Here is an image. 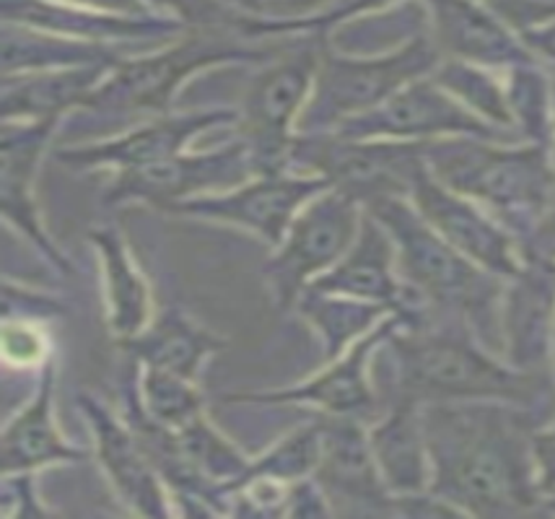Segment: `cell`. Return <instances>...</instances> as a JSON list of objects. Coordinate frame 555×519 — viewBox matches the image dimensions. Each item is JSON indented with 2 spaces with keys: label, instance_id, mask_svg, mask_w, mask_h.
I'll use <instances>...</instances> for the list:
<instances>
[{
  "label": "cell",
  "instance_id": "cell-1",
  "mask_svg": "<svg viewBox=\"0 0 555 519\" xmlns=\"http://www.w3.org/2000/svg\"><path fill=\"white\" fill-rule=\"evenodd\" d=\"M547 420L501 400L423 405L431 494L470 517L540 511L532 437Z\"/></svg>",
  "mask_w": 555,
  "mask_h": 519
},
{
  "label": "cell",
  "instance_id": "cell-2",
  "mask_svg": "<svg viewBox=\"0 0 555 519\" xmlns=\"http://www.w3.org/2000/svg\"><path fill=\"white\" fill-rule=\"evenodd\" d=\"M385 377H376L382 403H457V400H501L555 416V374L514 369L462 320L436 314L418 327L400 325L382 343Z\"/></svg>",
  "mask_w": 555,
  "mask_h": 519
},
{
  "label": "cell",
  "instance_id": "cell-3",
  "mask_svg": "<svg viewBox=\"0 0 555 519\" xmlns=\"http://www.w3.org/2000/svg\"><path fill=\"white\" fill-rule=\"evenodd\" d=\"M363 210L392 236L405 286L436 314L465 322L480 343L504 359L501 304L506 278L486 271L449 245L408 198H379Z\"/></svg>",
  "mask_w": 555,
  "mask_h": 519
},
{
  "label": "cell",
  "instance_id": "cell-4",
  "mask_svg": "<svg viewBox=\"0 0 555 519\" xmlns=\"http://www.w3.org/2000/svg\"><path fill=\"white\" fill-rule=\"evenodd\" d=\"M426 164L441 185L486 208L519 249L555 198L553 148L538 143L441 138L426 143Z\"/></svg>",
  "mask_w": 555,
  "mask_h": 519
},
{
  "label": "cell",
  "instance_id": "cell-5",
  "mask_svg": "<svg viewBox=\"0 0 555 519\" xmlns=\"http://www.w3.org/2000/svg\"><path fill=\"white\" fill-rule=\"evenodd\" d=\"M288 44H249L229 29H190L175 44L141 57H125L91 91L83 109L109 117L169 115L190 78L227 63H268Z\"/></svg>",
  "mask_w": 555,
  "mask_h": 519
},
{
  "label": "cell",
  "instance_id": "cell-6",
  "mask_svg": "<svg viewBox=\"0 0 555 519\" xmlns=\"http://www.w3.org/2000/svg\"><path fill=\"white\" fill-rule=\"evenodd\" d=\"M441 61L444 57L434 44L431 31L379 55H348L325 44L299 133H333L350 117L385 104L408 83L431 76Z\"/></svg>",
  "mask_w": 555,
  "mask_h": 519
},
{
  "label": "cell",
  "instance_id": "cell-7",
  "mask_svg": "<svg viewBox=\"0 0 555 519\" xmlns=\"http://www.w3.org/2000/svg\"><path fill=\"white\" fill-rule=\"evenodd\" d=\"M322 35L309 42L291 44L281 55L270 57L249 78L240 107H236L234 138L247 143L260 174L291 172V146L299 135V122L312 100L317 70H320Z\"/></svg>",
  "mask_w": 555,
  "mask_h": 519
},
{
  "label": "cell",
  "instance_id": "cell-8",
  "mask_svg": "<svg viewBox=\"0 0 555 519\" xmlns=\"http://www.w3.org/2000/svg\"><path fill=\"white\" fill-rule=\"evenodd\" d=\"M426 167V143L346 138L338 133L296 135L288 169L314 174L359 200L363 208L379 198H411L415 177Z\"/></svg>",
  "mask_w": 555,
  "mask_h": 519
},
{
  "label": "cell",
  "instance_id": "cell-9",
  "mask_svg": "<svg viewBox=\"0 0 555 519\" xmlns=\"http://www.w3.org/2000/svg\"><path fill=\"white\" fill-rule=\"evenodd\" d=\"M363 213L359 200L335 187L322 190L296 213L262 265L278 310L294 312L301 294L338 265L359 236Z\"/></svg>",
  "mask_w": 555,
  "mask_h": 519
},
{
  "label": "cell",
  "instance_id": "cell-10",
  "mask_svg": "<svg viewBox=\"0 0 555 519\" xmlns=\"http://www.w3.org/2000/svg\"><path fill=\"white\" fill-rule=\"evenodd\" d=\"M402 325L400 314L376 325L372 333L363 335L338 359L322 361V369L301 382L278 387V390L257 392H227L221 398L223 405H294L309 408L322 416L356 418L372 424L385 411L379 390L374 385V356L382 343Z\"/></svg>",
  "mask_w": 555,
  "mask_h": 519
},
{
  "label": "cell",
  "instance_id": "cell-11",
  "mask_svg": "<svg viewBox=\"0 0 555 519\" xmlns=\"http://www.w3.org/2000/svg\"><path fill=\"white\" fill-rule=\"evenodd\" d=\"M236 109L214 107L193 112H169V115L151 117L138 122L125 133L89 143L57 146L52 159L63 164L70 172H138V169L156 167V164L175 159L190 151V143L216 128H234Z\"/></svg>",
  "mask_w": 555,
  "mask_h": 519
},
{
  "label": "cell",
  "instance_id": "cell-12",
  "mask_svg": "<svg viewBox=\"0 0 555 519\" xmlns=\"http://www.w3.org/2000/svg\"><path fill=\"white\" fill-rule=\"evenodd\" d=\"M333 133L346 138H379V141L431 143L441 138H486V141L517 143L519 138L493 128L465 104H460L434 81V76L408 83L379 107L346 120Z\"/></svg>",
  "mask_w": 555,
  "mask_h": 519
},
{
  "label": "cell",
  "instance_id": "cell-13",
  "mask_svg": "<svg viewBox=\"0 0 555 519\" xmlns=\"http://www.w3.org/2000/svg\"><path fill=\"white\" fill-rule=\"evenodd\" d=\"M327 187L330 182L314 174H255L242 185L221 190V193L197 195V198L175 203L164 213L223 223V226L257 236L262 245L273 249L288 232L296 213Z\"/></svg>",
  "mask_w": 555,
  "mask_h": 519
},
{
  "label": "cell",
  "instance_id": "cell-14",
  "mask_svg": "<svg viewBox=\"0 0 555 519\" xmlns=\"http://www.w3.org/2000/svg\"><path fill=\"white\" fill-rule=\"evenodd\" d=\"M255 174L260 172H257L247 143L240 138H231L229 143H221L210 151H184V154L156 164V167L112 174L102 200L107 206L143 203V206L164 213L175 203L197 198V195L221 193V190L242 185Z\"/></svg>",
  "mask_w": 555,
  "mask_h": 519
},
{
  "label": "cell",
  "instance_id": "cell-15",
  "mask_svg": "<svg viewBox=\"0 0 555 519\" xmlns=\"http://www.w3.org/2000/svg\"><path fill=\"white\" fill-rule=\"evenodd\" d=\"M78 408L89 424L94 457L115 496L138 517L177 515L162 472L128 418L117 416L94 392L78 395Z\"/></svg>",
  "mask_w": 555,
  "mask_h": 519
},
{
  "label": "cell",
  "instance_id": "cell-16",
  "mask_svg": "<svg viewBox=\"0 0 555 519\" xmlns=\"http://www.w3.org/2000/svg\"><path fill=\"white\" fill-rule=\"evenodd\" d=\"M408 200L449 245L499 278H512L525 265L519 242L486 208L441 185L428 164L415 177Z\"/></svg>",
  "mask_w": 555,
  "mask_h": 519
},
{
  "label": "cell",
  "instance_id": "cell-17",
  "mask_svg": "<svg viewBox=\"0 0 555 519\" xmlns=\"http://www.w3.org/2000/svg\"><path fill=\"white\" fill-rule=\"evenodd\" d=\"M61 120L5 122L3 120V219L65 278L76 275L73 262L57 249L37 206V177L52 146Z\"/></svg>",
  "mask_w": 555,
  "mask_h": 519
},
{
  "label": "cell",
  "instance_id": "cell-18",
  "mask_svg": "<svg viewBox=\"0 0 555 519\" xmlns=\"http://www.w3.org/2000/svg\"><path fill=\"white\" fill-rule=\"evenodd\" d=\"M322 457L317 483L335 515H392V494L382 481L369 424L343 416H322Z\"/></svg>",
  "mask_w": 555,
  "mask_h": 519
},
{
  "label": "cell",
  "instance_id": "cell-19",
  "mask_svg": "<svg viewBox=\"0 0 555 519\" xmlns=\"http://www.w3.org/2000/svg\"><path fill=\"white\" fill-rule=\"evenodd\" d=\"M428 29L444 61L480 65L488 70L540 65L519 31L483 0H426Z\"/></svg>",
  "mask_w": 555,
  "mask_h": 519
},
{
  "label": "cell",
  "instance_id": "cell-20",
  "mask_svg": "<svg viewBox=\"0 0 555 519\" xmlns=\"http://www.w3.org/2000/svg\"><path fill=\"white\" fill-rule=\"evenodd\" d=\"M504 361L530 374H555V262L525 260L506 278L501 304Z\"/></svg>",
  "mask_w": 555,
  "mask_h": 519
},
{
  "label": "cell",
  "instance_id": "cell-21",
  "mask_svg": "<svg viewBox=\"0 0 555 519\" xmlns=\"http://www.w3.org/2000/svg\"><path fill=\"white\" fill-rule=\"evenodd\" d=\"M57 364L50 359L37 372V385L3 429V476L39 472L55 465H76L86 459L83 446L63 437L55 416Z\"/></svg>",
  "mask_w": 555,
  "mask_h": 519
},
{
  "label": "cell",
  "instance_id": "cell-22",
  "mask_svg": "<svg viewBox=\"0 0 555 519\" xmlns=\"http://www.w3.org/2000/svg\"><path fill=\"white\" fill-rule=\"evenodd\" d=\"M5 22H16L37 29L52 31L94 44L141 42V39H175L190 31L188 26L169 16H125V13H104L78 5L55 3V0H5Z\"/></svg>",
  "mask_w": 555,
  "mask_h": 519
},
{
  "label": "cell",
  "instance_id": "cell-23",
  "mask_svg": "<svg viewBox=\"0 0 555 519\" xmlns=\"http://www.w3.org/2000/svg\"><path fill=\"white\" fill-rule=\"evenodd\" d=\"M312 286L382 304L395 314H402L411 301V288L405 286L398 271V249H395L392 236L369 213H363L359 236L338 265Z\"/></svg>",
  "mask_w": 555,
  "mask_h": 519
},
{
  "label": "cell",
  "instance_id": "cell-24",
  "mask_svg": "<svg viewBox=\"0 0 555 519\" xmlns=\"http://www.w3.org/2000/svg\"><path fill=\"white\" fill-rule=\"evenodd\" d=\"M86 239L94 247L99 262L109 333L117 343H125V340L143 333L149 322L154 320V291H151L149 278L143 275L120 229L104 223V226L91 229Z\"/></svg>",
  "mask_w": 555,
  "mask_h": 519
},
{
  "label": "cell",
  "instance_id": "cell-25",
  "mask_svg": "<svg viewBox=\"0 0 555 519\" xmlns=\"http://www.w3.org/2000/svg\"><path fill=\"white\" fill-rule=\"evenodd\" d=\"M369 439L389 494L413 496L431 489V457L421 403H387L379 418L369 424Z\"/></svg>",
  "mask_w": 555,
  "mask_h": 519
},
{
  "label": "cell",
  "instance_id": "cell-26",
  "mask_svg": "<svg viewBox=\"0 0 555 519\" xmlns=\"http://www.w3.org/2000/svg\"><path fill=\"white\" fill-rule=\"evenodd\" d=\"M117 346L128 353L135 366H151V369L201 379L206 361L221 353L229 340L208 330L203 322H197L193 314L180 307H167V310H156L154 320L143 333Z\"/></svg>",
  "mask_w": 555,
  "mask_h": 519
},
{
  "label": "cell",
  "instance_id": "cell-27",
  "mask_svg": "<svg viewBox=\"0 0 555 519\" xmlns=\"http://www.w3.org/2000/svg\"><path fill=\"white\" fill-rule=\"evenodd\" d=\"M117 63L76 65V68L31 70V74L3 76V120L37 122L61 120L83 102Z\"/></svg>",
  "mask_w": 555,
  "mask_h": 519
},
{
  "label": "cell",
  "instance_id": "cell-28",
  "mask_svg": "<svg viewBox=\"0 0 555 519\" xmlns=\"http://www.w3.org/2000/svg\"><path fill=\"white\" fill-rule=\"evenodd\" d=\"M122 61L125 57L117 55V50L109 44L52 35V31L16 22H5L3 26V76Z\"/></svg>",
  "mask_w": 555,
  "mask_h": 519
},
{
  "label": "cell",
  "instance_id": "cell-29",
  "mask_svg": "<svg viewBox=\"0 0 555 519\" xmlns=\"http://www.w3.org/2000/svg\"><path fill=\"white\" fill-rule=\"evenodd\" d=\"M294 312L307 322L322 346V361L338 359L350 346L359 343L376 325H382L389 314L387 307L372 304L343 294L322 291L309 286L296 301Z\"/></svg>",
  "mask_w": 555,
  "mask_h": 519
},
{
  "label": "cell",
  "instance_id": "cell-30",
  "mask_svg": "<svg viewBox=\"0 0 555 519\" xmlns=\"http://www.w3.org/2000/svg\"><path fill=\"white\" fill-rule=\"evenodd\" d=\"M175 437L182 463L203 481L227 491V496L253 465V457L244 455L240 446L208 418V413L190 420L184 429L175 431Z\"/></svg>",
  "mask_w": 555,
  "mask_h": 519
},
{
  "label": "cell",
  "instance_id": "cell-31",
  "mask_svg": "<svg viewBox=\"0 0 555 519\" xmlns=\"http://www.w3.org/2000/svg\"><path fill=\"white\" fill-rule=\"evenodd\" d=\"M135 369L138 382L130 403L162 429L180 431L190 420L208 413L206 395L197 387V379L182 377L175 372L151 369V366H135Z\"/></svg>",
  "mask_w": 555,
  "mask_h": 519
},
{
  "label": "cell",
  "instance_id": "cell-32",
  "mask_svg": "<svg viewBox=\"0 0 555 519\" xmlns=\"http://www.w3.org/2000/svg\"><path fill=\"white\" fill-rule=\"evenodd\" d=\"M431 76L441 89H447L454 100L465 104L480 120L519 138L517 128H514L512 107H508L506 78L495 76V70L460 61H441Z\"/></svg>",
  "mask_w": 555,
  "mask_h": 519
},
{
  "label": "cell",
  "instance_id": "cell-33",
  "mask_svg": "<svg viewBox=\"0 0 555 519\" xmlns=\"http://www.w3.org/2000/svg\"><path fill=\"white\" fill-rule=\"evenodd\" d=\"M508 107L521 141L555 146V87L540 65H521L504 74Z\"/></svg>",
  "mask_w": 555,
  "mask_h": 519
},
{
  "label": "cell",
  "instance_id": "cell-34",
  "mask_svg": "<svg viewBox=\"0 0 555 519\" xmlns=\"http://www.w3.org/2000/svg\"><path fill=\"white\" fill-rule=\"evenodd\" d=\"M322 457V418L314 413L286 437L268 446L262 455L253 457L247 476L273 478L281 483H296L312 478ZM244 476V478H247Z\"/></svg>",
  "mask_w": 555,
  "mask_h": 519
},
{
  "label": "cell",
  "instance_id": "cell-35",
  "mask_svg": "<svg viewBox=\"0 0 555 519\" xmlns=\"http://www.w3.org/2000/svg\"><path fill=\"white\" fill-rule=\"evenodd\" d=\"M0 351H3V364L22 374L39 372L50 359H55L48 325L24 317H3Z\"/></svg>",
  "mask_w": 555,
  "mask_h": 519
},
{
  "label": "cell",
  "instance_id": "cell-36",
  "mask_svg": "<svg viewBox=\"0 0 555 519\" xmlns=\"http://www.w3.org/2000/svg\"><path fill=\"white\" fill-rule=\"evenodd\" d=\"M149 11H162L188 29H229L247 37V24L253 16L231 11L221 0H141Z\"/></svg>",
  "mask_w": 555,
  "mask_h": 519
},
{
  "label": "cell",
  "instance_id": "cell-37",
  "mask_svg": "<svg viewBox=\"0 0 555 519\" xmlns=\"http://www.w3.org/2000/svg\"><path fill=\"white\" fill-rule=\"evenodd\" d=\"M68 314V304L52 294L35 291V288L16 286L5 281L3 286V317H24L50 325L52 320H63Z\"/></svg>",
  "mask_w": 555,
  "mask_h": 519
},
{
  "label": "cell",
  "instance_id": "cell-38",
  "mask_svg": "<svg viewBox=\"0 0 555 519\" xmlns=\"http://www.w3.org/2000/svg\"><path fill=\"white\" fill-rule=\"evenodd\" d=\"M0 511L3 517L18 519V517H50L52 511L48 504L39 498L37 491V472H16V476H3V485H0Z\"/></svg>",
  "mask_w": 555,
  "mask_h": 519
},
{
  "label": "cell",
  "instance_id": "cell-39",
  "mask_svg": "<svg viewBox=\"0 0 555 519\" xmlns=\"http://www.w3.org/2000/svg\"><path fill=\"white\" fill-rule=\"evenodd\" d=\"M493 11L519 35L555 24V0H501Z\"/></svg>",
  "mask_w": 555,
  "mask_h": 519
},
{
  "label": "cell",
  "instance_id": "cell-40",
  "mask_svg": "<svg viewBox=\"0 0 555 519\" xmlns=\"http://www.w3.org/2000/svg\"><path fill=\"white\" fill-rule=\"evenodd\" d=\"M335 515L333 504L317 478H304V481L291 483L288 491V511L286 517H330Z\"/></svg>",
  "mask_w": 555,
  "mask_h": 519
},
{
  "label": "cell",
  "instance_id": "cell-41",
  "mask_svg": "<svg viewBox=\"0 0 555 519\" xmlns=\"http://www.w3.org/2000/svg\"><path fill=\"white\" fill-rule=\"evenodd\" d=\"M534 465H538L540 494L555 489V418L540 426L532 437Z\"/></svg>",
  "mask_w": 555,
  "mask_h": 519
},
{
  "label": "cell",
  "instance_id": "cell-42",
  "mask_svg": "<svg viewBox=\"0 0 555 519\" xmlns=\"http://www.w3.org/2000/svg\"><path fill=\"white\" fill-rule=\"evenodd\" d=\"M521 258L555 262V198L538 226H534V232L521 242Z\"/></svg>",
  "mask_w": 555,
  "mask_h": 519
},
{
  "label": "cell",
  "instance_id": "cell-43",
  "mask_svg": "<svg viewBox=\"0 0 555 519\" xmlns=\"http://www.w3.org/2000/svg\"><path fill=\"white\" fill-rule=\"evenodd\" d=\"M55 3L78 5V9L104 11V13H125V16H145L151 13L141 0H55Z\"/></svg>",
  "mask_w": 555,
  "mask_h": 519
},
{
  "label": "cell",
  "instance_id": "cell-44",
  "mask_svg": "<svg viewBox=\"0 0 555 519\" xmlns=\"http://www.w3.org/2000/svg\"><path fill=\"white\" fill-rule=\"evenodd\" d=\"M521 39H525L527 48H530L540 61H547L555 65V24L543 26V29L527 31V35H521Z\"/></svg>",
  "mask_w": 555,
  "mask_h": 519
},
{
  "label": "cell",
  "instance_id": "cell-45",
  "mask_svg": "<svg viewBox=\"0 0 555 519\" xmlns=\"http://www.w3.org/2000/svg\"><path fill=\"white\" fill-rule=\"evenodd\" d=\"M231 11L242 13V16H268L266 0H221Z\"/></svg>",
  "mask_w": 555,
  "mask_h": 519
},
{
  "label": "cell",
  "instance_id": "cell-46",
  "mask_svg": "<svg viewBox=\"0 0 555 519\" xmlns=\"http://www.w3.org/2000/svg\"><path fill=\"white\" fill-rule=\"evenodd\" d=\"M540 511H545V515H555V489L545 491L543 498H540Z\"/></svg>",
  "mask_w": 555,
  "mask_h": 519
},
{
  "label": "cell",
  "instance_id": "cell-47",
  "mask_svg": "<svg viewBox=\"0 0 555 519\" xmlns=\"http://www.w3.org/2000/svg\"><path fill=\"white\" fill-rule=\"evenodd\" d=\"M483 3H486V5H491V9H495V5H499L501 0H483Z\"/></svg>",
  "mask_w": 555,
  "mask_h": 519
},
{
  "label": "cell",
  "instance_id": "cell-48",
  "mask_svg": "<svg viewBox=\"0 0 555 519\" xmlns=\"http://www.w3.org/2000/svg\"><path fill=\"white\" fill-rule=\"evenodd\" d=\"M553 366H555V340H553Z\"/></svg>",
  "mask_w": 555,
  "mask_h": 519
}]
</instances>
